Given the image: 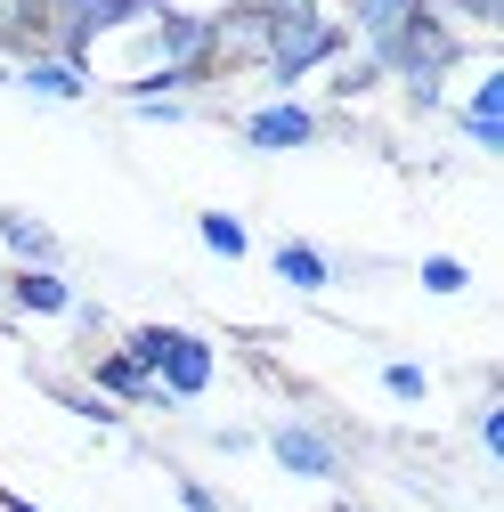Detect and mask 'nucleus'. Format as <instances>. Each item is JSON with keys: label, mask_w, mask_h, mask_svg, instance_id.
Wrapping results in <instances>:
<instances>
[{"label": "nucleus", "mask_w": 504, "mask_h": 512, "mask_svg": "<svg viewBox=\"0 0 504 512\" xmlns=\"http://www.w3.org/2000/svg\"><path fill=\"white\" fill-rule=\"evenodd\" d=\"M342 49H350V33H342V17H326V9L269 17V25H261V49H252V74H261L269 90H301L309 74H326Z\"/></svg>", "instance_id": "f257e3e1"}, {"label": "nucleus", "mask_w": 504, "mask_h": 512, "mask_svg": "<svg viewBox=\"0 0 504 512\" xmlns=\"http://www.w3.org/2000/svg\"><path fill=\"white\" fill-rule=\"evenodd\" d=\"M122 350H131V358L163 382L171 407H196L212 382H220V350H212L196 326H131V334H122Z\"/></svg>", "instance_id": "f03ea898"}, {"label": "nucleus", "mask_w": 504, "mask_h": 512, "mask_svg": "<svg viewBox=\"0 0 504 512\" xmlns=\"http://www.w3.org/2000/svg\"><path fill=\"white\" fill-rule=\"evenodd\" d=\"M236 139H244L252 155H293V147H318V139H326V114L301 106L293 90H277V98H261V106L236 114Z\"/></svg>", "instance_id": "7ed1b4c3"}, {"label": "nucleus", "mask_w": 504, "mask_h": 512, "mask_svg": "<svg viewBox=\"0 0 504 512\" xmlns=\"http://www.w3.org/2000/svg\"><path fill=\"white\" fill-rule=\"evenodd\" d=\"M261 447H269V456H277L293 480H318V488H334V480L350 472V456L334 447V431L309 423V415H277V423L261 431Z\"/></svg>", "instance_id": "20e7f679"}, {"label": "nucleus", "mask_w": 504, "mask_h": 512, "mask_svg": "<svg viewBox=\"0 0 504 512\" xmlns=\"http://www.w3.org/2000/svg\"><path fill=\"white\" fill-rule=\"evenodd\" d=\"M439 114H448L480 155H504V66H480V82H472L456 106H439Z\"/></svg>", "instance_id": "39448f33"}, {"label": "nucleus", "mask_w": 504, "mask_h": 512, "mask_svg": "<svg viewBox=\"0 0 504 512\" xmlns=\"http://www.w3.org/2000/svg\"><path fill=\"white\" fill-rule=\"evenodd\" d=\"M9 82H17L25 98H41V106H82V98L98 90L90 66H74V57H17Z\"/></svg>", "instance_id": "423d86ee"}, {"label": "nucleus", "mask_w": 504, "mask_h": 512, "mask_svg": "<svg viewBox=\"0 0 504 512\" xmlns=\"http://www.w3.org/2000/svg\"><path fill=\"white\" fill-rule=\"evenodd\" d=\"M90 391L114 399V407H171V399H163V382H155L131 350H98V358H90Z\"/></svg>", "instance_id": "0eeeda50"}, {"label": "nucleus", "mask_w": 504, "mask_h": 512, "mask_svg": "<svg viewBox=\"0 0 504 512\" xmlns=\"http://www.w3.org/2000/svg\"><path fill=\"white\" fill-rule=\"evenodd\" d=\"M0 293H9L25 317H74V301H82L57 269H17V277H0Z\"/></svg>", "instance_id": "6e6552de"}, {"label": "nucleus", "mask_w": 504, "mask_h": 512, "mask_svg": "<svg viewBox=\"0 0 504 512\" xmlns=\"http://www.w3.org/2000/svg\"><path fill=\"white\" fill-rule=\"evenodd\" d=\"M269 269H277V285H293V293H326V285L342 277V261H326V252L301 244V236H285V244L269 252Z\"/></svg>", "instance_id": "1a4fd4ad"}, {"label": "nucleus", "mask_w": 504, "mask_h": 512, "mask_svg": "<svg viewBox=\"0 0 504 512\" xmlns=\"http://www.w3.org/2000/svg\"><path fill=\"white\" fill-rule=\"evenodd\" d=\"M0 244H9L25 269H57V236H49V220H33V212H0Z\"/></svg>", "instance_id": "9d476101"}, {"label": "nucleus", "mask_w": 504, "mask_h": 512, "mask_svg": "<svg viewBox=\"0 0 504 512\" xmlns=\"http://www.w3.org/2000/svg\"><path fill=\"white\" fill-rule=\"evenodd\" d=\"M196 236H204L212 261H252V228L236 212H196Z\"/></svg>", "instance_id": "9b49d317"}, {"label": "nucleus", "mask_w": 504, "mask_h": 512, "mask_svg": "<svg viewBox=\"0 0 504 512\" xmlns=\"http://www.w3.org/2000/svg\"><path fill=\"white\" fill-rule=\"evenodd\" d=\"M415 285H423V293H472V269L456 261V252H423V261H415Z\"/></svg>", "instance_id": "f8f14e48"}, {"label": "nucleus", "mask_w": 504, "mask_h": 512, "mask_svg": "<svg viewBox=\"0 0 504 512\" xmlns=\"http://www.w3.org/2000/svg\"><path fill=\"white\" fill-rule=\"evenodd\" d=\"M383 391H391L399 407H423V399H431V374H423L415 358H383Z\"/></svg>", "instance_id": "ddd939ff"}, {"label": "nucleus", "mask_w": 504, "mask_h": 512, "mask_svg": "<svg viewBox=\"0 0 504 512\" xmlns=\"http://www.w3.org/2000/svg\"><path fill=\"white\" fill-rule=\"evenodd\" d=\"M472 439H480V456H488V464H504V407H496V399L472 407Z\"/></svg>", "instance_id": "4468645a"}, {"label": "nucleus", "mask_w": 504, "mask_h": 512, "mask_svg": "<svg viewBox=\"0 0 504 512\" xmlns=\"http://www.w3.org/2000/svg\"><path fill=\"white\" fill-rule=\"evenodd\" d=\"M139 122H196V98H122Z\"/></svg>", "instance_id": "2eb2a0df"}, {"label": "nucleus", "mask_w": 504, "mask_h": 512, "mask_svg": "<svg viewBox=\"0 0 504 512\" xmlns=\"http://www.w3.org/2000/svg\"><path fill=\"white\" fill-rule=\"evenodd\" d=\"M236 9H261V17H301V9H326V0H236Z\"/></svg>", "instance_id": "dca6fc26"}, {"label": "nucleus", "mask_w": 504, "mask_h": 512, "mask_svg": "<svg viewBox=\"0 0 504 512\" xmlns=\"http://www.w3.org/2000/svg\"><path fill=\"white\" fill-rule=\"evenodd\" d=\"M179 512H220V496L204 480H179Z\"/></svg>", "instance_id": "f3484780"}, {"label": "nucleus", "mask_w": 504, "mask_h": 512, "mask_svg": "<svg viewBox=\"0 0 504 512\" xmlns=\"http://www.w3.org/2000/svg\"><path fill=\"white\" fill-rule=\"evenodd\" d=\"M0 512H41L33 496H17V488H0Z\"/></svg>", "instance_id": "a211bd4d"}, {"label": "nucleus", "mask_w": 504, "mask_h": 512, "mask_svg": "<svg viewBox=\"0 0 504 512\" xmlns=\"http://www.w3.org/2000/svg\"><path fill=\"white\" fill-rule=\"evenodd\" d=\"M342 512H358V504H342Z\"/></svg>", "instance_id": "6ab92c4d"}]
</instances>
